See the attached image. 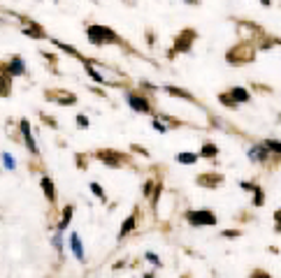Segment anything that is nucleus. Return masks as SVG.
<instances>
[{"label": "nucleus", "mask_w": 281, "mask_h": 278, "mask_svg": "<svg viewBox=\"0 0 281 278\" xmlns=\"http://www.w3.org/2000/svg\"><path fill=\"white\" fill-rule=\"evenodd\" d=\"M91 192H93V195L98 197V200H105V190H102V188H100L98 183H91Z\"/></svg>", "instance_id": "25"}, {"label": "nucleus", "mask_w": 281, "mask_h": 278, "mask_svg": "<svg viewBox=\"0 0 281 278\" xmlns=\"http://www.w3.org/2000/svg\"><path fill=\"white\" fill-rule=\"evenodd\" d=\"M221 102L226 104V107H235V104H232V100L228 98V93H223V95H221Z\"/></svg>", "instance_id": "29"}, {"label": "nucleus", "mask_w": 281, "mask_h": 278, "mask_svg": "<svg viewBox=\"0 0 281 278\" xmlns=\"http://www.w3.org/2000/svg\"><path fill=\"white\" fill-rule=\"evenodd\" d=\"M3 163H5V169H14V165H17V163H14V158H12V155H7V153L3 155Z\"/></svg>", "instance_id": "26"}, {"label": "nucleus", "mask_w": 281, "mask_h": 278, "mask_svg": "<svg viewBox=\"0 0 281 278\" xmlns=\"http://www.w3.org/2000/svg\"><path fill=\"white\" fill-rule=\"evenodd\" d=\"M147 260H149L151 264H160V260H158V255H156V253H147Z\"/></svg>", "instance_id": "28"}, {"label": "nucleus", "mask_w": 281, "mask_h": 278, "mask_svg": "<svg viewBox=\"0 0 281 278\" xmlns=\"http://www.w3.org/2000/svg\"><path fill=\"white\" fill-rule=\"evenodd\" d=\"M135 223H137V220H135V216H128V218L123 220V227L119 229V239H123L126 234H130L132 229H135Z\"/></svg>", "instance_id": "16"}, {"label": "nucleus", "mask_w": 281, "mask_h": 278, "mask_svg": "<svg viewBox=\"0 0 281 278\" xmlns=\"http://www.w3.org/2000/svg\"><path fill=\"white\" fill-rule=\"evenodd\" d=\"M216 153H219V148H216L212 142L202 146V158H216Z\"/></svg>", "instance_id": "21"}, {"label": "nucleus", "mask_w": 281, "mask_h": 278, "mask_svg": "<svg viewBox=\"0 0 281 278\" xmlns=\"http://www.w3.org/2000/svg\"><path fill=\"white\" fill-rule=\"evenodd\" d=\"M12 91V84H10V76H0V98H7Z\"/></svg>", "instance_id": "20"}, {"label": "nucleus", "mask_w": 281, "mask_h": 278, "mask_svg": "<svg viewBox=\"0 0 281 278\" xmlns=\"http://www.w3.org/2000/svg\"><path fill=\"white\" fill-rule=\"evenodd\" d=\"M98 158L102 160L107 167H121V163H123V155H119V153H114V151H98Z\"/></svg>", "instance_id": "7"}, {"label": "nucleus", "mask_w": 281, "mask_h": 278, "mask_svg": "<svg viewBox=\"0 0 281 278\" xmlns=\"http://www.w3.org/2000/svg\"><path fill=\"white\" fill-rule=\"evenodd\" d=\"M42 192L47 195V200L49 202H56V190H54V181L49 179V176H44L42 179Z\"/></svg>", "instance_id": "12"}, {"label": "nucleus", "mask_w": 281, "mask_h": 278, "mask_svg": "<svg viewBox=\"0 0 281 278\" xmlns=\"http://www.w3.org/2000/svg\"><path fill=\"white\" fill-rule=\"evenodd\" d=\"M86 35H88V42L91 44H114V42H119V37H116L114 30H110V28H105V26H88Z\"/></svg>", "instance_id": "1"}, {"label": "nucleus", "mask_w": 281, "mask_h": 278, "mask_svg": "<svg viewBox=\"0 0 281 278\" xmlns=\"http://www.w3.org/2000/svg\"><path fill=\"white\" fill-rule=\"evenodd\" d=\"M128 102H130V107L135 111H139V114H151V104L147 102V98H142V95L128 93Z\"/></svg>", "instance_id": "5"}, {"label": "nucleus", "mask_w": 281, "mask_h": 278, "mask_svg": "<svg viewBox=\"0 0 281 278\" xmlns=\"http://www.w3.org/2000/svg\"><path fill=\"white\" fill-rule=\"evenodd\" d=\"M177 160H179L182 165H195L198 163V155H195V153H179Z\"/></svg>", "instance_id": "19"}, {"label": "nucleus", "mask_w": 281, "mask_h": 278, "mask_svg": "<svg viewBox=\"0 0 281 278\" xmlns=\"http://www.w3.org/2000/svg\"><path fill=\"white\" fill-rule=\"evenodd\" d=\"M10 74H14V76L26 74V67H23V60L19 58V56H14V58L10 60Z\"/></svg>", "instance_id": "13"}, {"label": "nucleus", "mask_w": 281, "mask_h": 278, "mask_svg": "<svg viewBox=\"0 0 281 278\" xmlns=\"http://www.w3.org/2000/svg\"><path fill=\"white\" fill-rule=\"evenodd\" d=\"M186 220L195 227H204V225H216V216L212 211H188Z\"/></svg>", "instance_id": "3"}, {"label": "nucleus", "mask_w": 281, "mask_h": 278, "mask_svg": "<svg viewBox=\"0 0 281 278\" xmlns=\"http://www.w3.org/2000/svg\"><path fill=\"white\" fill-rule=\"evenodd\" d=\"M23 33L30 35V37H35V39H42L44 37V30H42V28H40L38 23H30V21H28V26L23 28Z\"/></svg>", "instance_id": "15"}, {"label": "nucleus", "mask_w": 281, "mask_h": 278, "mask_svg": "<svg viewBox=\"0 0 281 278\" xmlns=\"http://www.w3.org/2000/svg\"><path fill=\"white\" fill-rule=\"evenodd\" d=\"M154 128H156V130H158V132H167V128H165V126H163V123H160V121H158V118H156V121H154Z\"/></svg>", "instance_id": "30"}, {"label": "nucleus", "mask_w": 281, "mask_h": 278, "mask_svg": "<svg viewBox=\"0 0 281 278\" xmlns=\"http://www.w3.org/2000/svg\"><path fill=\"white\" fill-rule=\"evenodd\" d=\"M263 146H265L267 153H276V155H281V142H276V139H267Z\"/></svg>", "instance_id": "18"}, {"label": "nucleus", "mask_w": 281, "mask_h": 278, "mask_svg": "<svg viewBox=\"0 0 281 278\" xmlns=\"http://www.w3.org/2000/svg\"><path fill=\"white\" fill-rule=\"evenodd\" d=\"M223 181V176L221 174H200L198 176V185H204V188H216V185Z\"/></svg>", "instance_id": "9"}, {"label": "nucleus", "mask_w": 281, "mask_h": 278, "mask_svg": "<svg viewBox=\"0 0 281 278\" xmlns=\"http://www.w3.org/2000/svg\"><path fill=\"white\" fill-rule=\"evenodd\" d=\"M21 132H23V139H26V144H28V148H30V153H38V146H35V139H33V135H30V123H28L26 118L21 121Z\"/></svg>", "instance_id": "10"}, {"label": "nucleus", "mask_w": 281, "mask_h": 278, "mask_svg": "<svg viewBox=\"0 0 281 278\" xmlns=\"http://www.w3.org/2000/svg\"><path fill=\"white\" fill-rule=\"evenodd\" d=\"M144 278H154V276H151V273H149V276H144Z\"/></svg>", "instance_id": "35"}, {"label": "nucleus", "mask_w": 281, "mask_h": 278, "mask_svg": "<svg viewBox=\"0 0 281 278\" xmlns=\"http://www.w3.org/2000/svg\"><path fill=\"white\" fill-rule=\"evenodd\" d=\"M195 37H198V33L195 30H191V28H186V30H182V33L177 35L174 39V51H191V44L195 42Z\"/></svg>", "instance_id": "4"}, {"label": "nucleus", "mask_w": 281, "mask_h": 278, "mask_svg": "<svg viewBox=\"0 0 281 278\" xmlns=\"http://www.w3.org/2000/svg\"><path fill=\"white\" fill-rule=\"evenodd\" d=\"M54 246H56V248H58V251H61V246H63V241H61V234H58V236H56V239H54Z\"/></svg>", "instance_id": "34"}, {"label": "nucleus", "mask_w": 281, "mask_h": 278, "mask_svg": "<svg viewBox=\"0 0 281 278\" xmlns=\"http://www.w3.org/2000/svg\"><path fill=\"white\" fill-rule=\"evenodd\" d=\"M228 63H232V65H242V63H249V60H254V49L249 47L247 42L237 44V47H232L230 51H228Z\"/></svg>", "instance_id": "2"}, {"label": "nucleus", "mask_w": 281, "mask_h": 278, "mask_svg": "<svg viewBox=\"0 0 281 278\" xmlns=\"http://www.w3.org/2000/svg\"><path fill=\"white\" fill-rule=\"evenodd\" d=\"M167 93H170V95H174V98H184V100H193V95H191V93L188 91H184V88H177V86H167L165 88Z\"/></svg>", "instance_id": "17"}, {"label": "nucleus", "mask_w": 281, "mask_h": 278, "mask_svg": "<svg viewBox=\"0 0 281 278\" xmlns=\"http://www.w3.org/2000/svg\"><path fill=\"white\" fill-rule=\"evenodd\" d=\"M47 100H54L58 104H75V95L65 91V95H56V91H47Z\"/></svg>", "instance_id": "11"}, {"label": "nucleus", "mask_w": 281, "mask_h": 278, "mask_svg": "<svg viewBox=\"0 0 281 278\" xmlns=\"http://www.w3.org/2000/svg\"><path fill=\"white\" fill-rule=\"evenodd\" d=\"M70 246H72V253L77 255V260L84 262V251H82V241H79V234H72L70 236Z\"/></svg>", "instance_id": "14"}, {"label": "nucleus", "mask_w": 281, "mask_h": 278, "mask_svg": "<svg viewBox=\"0 0 281 278\" xmlns=\"http://www.w3.org/2000/svg\"><path fill=\"white\" fill-rule=\"evenodd\" d=\"M72 211H75V209L72 207H65V211H63V220H61V232L63 229L67 227V225H70V218H72Z\"/></svg>", "instance_id": "23"}, {"label": "nucleus", "mask_w": 281, "mask_h": 278, "mask_svg": "<svg viewBox=\"0 0 281 278\" xmlns=\"http://www.w3.org/2000/svg\"><path fill=\"white\" fill-rule=\"evenodd\" d=\"M84 65H86V70H88V74L93 76L95 82H105V76L100 74V72H98V70H95V67H93V65H91V63H88V60H84Z\"/></svg>", "instance_id": "22"}, {"label": "nucleus", "mask_w": 281, "mask_h": 278, "mask_svg": "<svg viewBox=\"0 0 281 278\" xmlns=\"http://www.w3.org/2000/svg\"><path fill=\"white\" fill-rule=\"evenodd\" d=\"M251 278H272L267 271H263V269H256V271H251Z\"/></svg>", "instance_id": "27"}, {"label": "nucleus", "mask_w": 281, "mask_h": 278, "mask_svg": "<svg viewBox=\"0 0 281 278\" xmlns=\"http://www.w3.org/2000/svg\"><path fill=\"white\" fill-rule=\"evenodd\" d=\"M228 98L232 100V104H242V102H249V100H251V93L242 86H235L228 91Z\"/></svg>", "instance_id": "6"}, {"label": "nucleus", "mask_w": 281, "mask_h": 278, "mask_svg": "<svg viewBox=\"0 0 281 278\" xmlns=\"http://www.w3.org/2000/svg\"><path fill=\"white\" fill-rule=\"evenodd\" d=\"M223 236H239V232H237V229H226Z\"/></svg>", "instance_id": "32"}, {"label": "nucleus", "mask_w": 281, "mask_h": 278, "mask_svg": "<svg viewBox=\"0 0 281 278\" xmlns=\"http://www.w3.org/2000/svg\"><path fill=\"white\" fill-rule=\"evenodd\" d=\"M77 123H79L82 128H86V126H88V118H86V116H77Z\"/></svg>", "instance_id": "31"}, {"label": "nucleus", "mask_w": 281, "mask_h": 278, "mask_svg": "<svg viewBox=\"0 0 281 278\" xmlns=\"http://www.w3.org/2000/svg\"><path fill=\"white\" fill-rule=\"evenodd\" d=\"M249 160H254V163H265V160H267V155H270V153L265 151V146L263 144H256V146H251L249 148Z\"/></svg>", "instance_id": "8"}, {"label": "nucleus", "mask_w": 281, "mask_h": 278, "mask_svg": "<svg viewBox=\"0 0 281 278\" xmlns=\"http://www.w3.org/2000/svg\"><path fill=\"white\" fill-rule=\"evenodd\" d=\"M254 204H256V207H263V202H265V195H263V190H260V188H258V185H256V190H254Z\"/></svg>", "instance_id": "24"}, {"label": "nucleus", "mask_w": 281, "mask_h": 278, "mask_svg": "<svg viewBox=\"0 0 281 278\" xmlns=\"http://www.w3.org/2000/svg\"><path fill=\"white\" fill-rule=\"evenodd\" d=\"M151 185H156V183H151V181H147V183H144V195H149V192H151Z\"/></svg>", "instance_id": "33"}]
</instances>
